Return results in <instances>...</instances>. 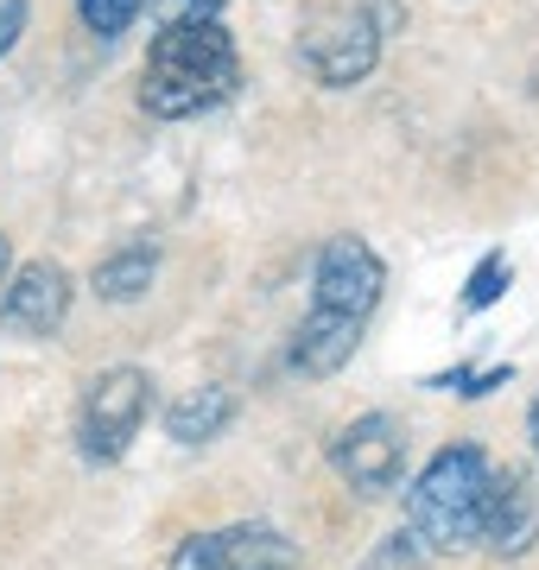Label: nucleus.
Masks as SVG:
<instances>
[{
  "instance_id": "obj_18",
  "label": "nucleus",
  "mask_w": 539,
  "mask_h": 570,
  "mask_svg": "<svg viewBox=\"0 0 539 570\" xmlns=\"http://www.w3.org/2000/svg\"><path fill=\"white\" fill-rule=\"evenodd\" d=\"M527 438H533V450H539V400H533V412H527Z\"/></svg>"
},
{
  "instance_id": "obj_11",
  "label": "nucleus",
  "mask_w": 539,
  "mask_h": 570,
  "mask_svg": "<svg viewBox=\"0 0 539 570\" xmlns=\"http://www.w3.org/2000/svg\"><path fill=\"white\" fill-rule=\"evenodd\" d=\"M228 419H235V393L228 387H197L166 412V431L178 438V444H209V438L228 431Z\"/></svg>"
},
{
  "instance_id": "obj_6",
  "label": "nucleus",
  "mask_w": 539,
  "mask_h": 570,
  "mask_svg": "<svg viewBox=\"0 0 539 570\" xmlns=\"http://www.w3.org/2000/svg\"><path fill=\"white\" fill-rule=\"evenodd\" d=\"M331 463L355 494H388L400 489V469H406V431L388 412H362L355 425L336 431Z\"/></svg>"
},
{
  "instance_id": "obj_14",
  "label": "nucleus",
  "mask_w": 539,
  "mask_h": 570,
  "mask_svg": "<svg viewBox=\"0 0 539 570\" xmlns=\"http://www.w3.org/2000/svg\"><path fill=\"white\" fill-rule=\"evenodd\" d=\"M508 279H514L508 254H482V266L470 273V285H463V311H489L501 292H508Z\"/></svg>"
},
{
  "instance_id": "obj_7",
  "label": "nucleus",
  "mask_w": 539,
  "mask_h": 570,
  "mask_svg": "<svg viewBox=\"0 0 539 570\" xmlns=\"http://www.w3.org/2000/svg\"><path fill=\"white\" fill-rule=\"evenodd\" d=\"M381 285H388V266L362 235L324 242V254H317V311H343V317L369 324L374 305H381Z\"/></svg>"
},
{
  "instance_id": "obj_5",
  "label": "nucleus",
  "mask_w": 539,
  "mask_h": 570,
  "mask_svg": "<svg viewBox=\"0 0 539 570\" xmlns=\"http://www.w3.org/2000/svg\"><path fill=\"white\" fill-rule=\"evenodd\" d=\"M166 570H298V546L267 520H242V527H216L185 539Z\"/></svg>"
},
{
  "instance_id": "obj_12",
  "label": "nucleus",
  "mask_w": 539,
  "mask_h": 570,
  "mask_svg": "<svg viewBox=\"0 0 539 570\" xmlns=\"http://www.w3.org/2000/svg\"><path fill=\"white\" fill-rule=\"evenodd\" d=\"M153 273H159V247L134 242V247H121V254H108V261L96 266V298L127 305V298H140L146 285H153Z\"/></svg>"
},
{
  "instance_id": "obj_15",
  "label": "nucleus",
  "mask_w": 539,
  "mask_h": 570,
  "mask_svg": "<svg viewBox=\"0 0 539 570\" xmlns=\"http://www.w3.org/2000/svg\"><path fill=\"white\" fill-rule=\"evenodd\" d=\"M153 13H159V26H178V20H216V13H223V0H153Z\"/></svg>"
},
{
  "instance_id": "obj_17",
  "label": "nucleus",
  "mask_w": 539,
  "mask_h": 570,
  "mask_svg": "<svg viewBox=\"0 0 539 570\" xmlns=\"http://www.w3.org/2000/svg\"><path fill=\"white\" fill-rule=\"evenodd\" d=\"M7 273H13V247H7V235H0V285H7Z\"/></svg>"
},
{
  "instance_id": "obj_1",
  "label": "nucleus",
  "mask_w": 539,
  "mask_h": 570,
  "mask_svg": "<svg viewBox=\"0 0 539 570\" xmlns=\"http://www.w3.org/2000/svg\"><path fill=\"white\" fill-rule=\"evenodd\" d=\"M235 82H242V58H235L223 20H178L159 26V39L146 45L140 108L159 121H190V115L223 108Z\"/></svg>"
},
{
  "instance_id": "obj_3",
  "label": "nucleus",
  "mask_w": 539,
  "mask_h": 570,
  "mask_svg": "<svg viewBox=\"0 0 539 570\" xmlns=\"http://www.w3.org/2000/svg\"><path fill=\"white\" fill-rule=\"evenodd\" d=\"M394 0H331L298 26V63L324 89H355L381 63V39L394 32Z\"/></svg>"
},
{
  "instance_id": "obj_16",
  "label": "nucleus",
  "mask_w": 539,
  "mask_h": 570,
  "mask_svg": "<svg viewBox=\"0 0 539 570\" xmlns=\"http://www.w3.org/2000/svg\"><path fill=\"white\" fill-rule=\"evenodd\" d=\"M20 32H26V0H0V58L20 45Z\"/></svg>"
},
{
  "instance_id": "obj_9",
  "label": "nucleus",
  "mask_w": 539,
  "mask_h": 570,
  "mask_svg": "<svg viewBox=\"0 0 539 570\" xmlns=\"http://www.w3.org/2000/svg\"><path fill=\"white\" fill-rule=\"evenodd\" d=\"M362 317H343V311H317L298 324V336H292V374H305V381H324V374H336V367H350V355L362 348Z\"/></svg>"
},
{
  "instance_id": "obj_2",
  "label": "nucleus",
  "mask_w": 539,
  "mask_h": 570,
  "mask_svg": "<svg viewBox=\"0 0 539 570\" xmlns=\"http://www.w3.org/2000/svg\"><path fill=\"white\" fill-rule=\"evenodd\" d=\"M489 494H496V463L477 444L438 450L425 475L406 489V539L425 551H463L482 539L489 520Z\"/></svg>"
},
{
  "instance_id": "obj_13",
  "label": "nucleus",
  "mask_w": 539,
  "mask_h": 570,
  "mask_svg": "<svg viewBox=\"0 0 539 570\" xmlns=\"http://www.w3.org/2000/svg\"><path fill=\"white\" fill-rule=\"evenodd\" d=\"M146 0H77V20L96 32V39H121L127 26L140 20Z\"/></svg>"
},
{
  "instance_id": "obj_10",
  "label": "nucleus",
  "mask_w": 539,
  "mask_h": 570,
  "mask_svg": "<svg viewBox=\"0 0 539 570\" xmlns=\"http://www.w3.org/2000/svg\"><path fill=\"white\" fill-rule=\"evenodd\" d=\"M539 539V494L527 489V475L496 469V494H489V520H482V546L489 551H527Z\"/></svg>"
},
{
  "instance_id": "obj_8",
  "label": "nucleus",
  "mask_w": 539,
  "mask_h": 570,
  "mask_svg": "<svg viewBox=\"0 0 539 570\" xmlns=\"http://www.w3.org/2000/svg\"><path fill=\"white\" fill-rule=\"evenodd\" d=\"M70 317V273L58 261H26L0 285V324L13 336H58Z\"/></svg>"
},
{
  "instance_id": "obj_4",
  "label": "nucleus",
  "mask_w": 539,
  "mask_h": 570,
  "mask_svg": "<svg viewBox=\"0 0 539 570\" xmlns=\"http://www.w3.org/2000/svg\"><path fill=\"white\" fill-rule=\"evenodd\" d=\"M146 406H153V381H146L140 367H108V374H96L84 393V419H77V450H84L89 463L127 456V444L146 425Z\"/></svg>"
}]
</instances>
